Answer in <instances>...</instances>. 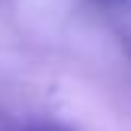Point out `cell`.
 Segmentation results:
<instances>
[{
    "label": "cell",
    "mask_w": 131,
    "mask_h": 131,
    "mask_svg": "<svg viewBox=\"0 0 131 131\" xmlns=\"http://www.w3.org/2000/svg\"><path fill=\"white\" fill-rule=\"evenodd\" d=\"M23 131H70V128L58 125V122H35V125H26Z\"/></svg>",
    "instance_id": "obj_1"
}]
</instances>
